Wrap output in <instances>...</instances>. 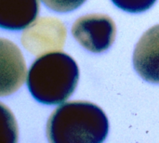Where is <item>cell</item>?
I'll return each instance as SVG.
<instances>
[{"label": "cell", "instance_id": "obj_1", "mask_svg": "<svg viewBox=\"0 0 159 143\" xmlns=\"http://www.w3.org/2000/svg\"><path fill=\"white\" fill-rule=\"evenodd\" d=\"M108 129V119L99 106L77 101L56 108L47 124V137L54 143H99Z\"/></svg>", "mask_w": 159, "mask_h": 143}, {"label": "cell", "instance_id": "obj_2", "mask_svg": "<svg viewBox=\"0 0 159 143\" xmlns=\"http://www.w3.org/2000/svg\"><path fill=\"white\" fill-rule=\"evenodd\" d=\"M79 80L76 62L66 53L39 56L27 75V87L35 101L47 105L60 104L75 92Z\"/></svg>", "mask_w": 159, "mask_h": 143}, {"label": "cell", "instance_id": "obj_3", "mask_svg": "<svg viewBox=\"0 0 159 143\" xmlns=\"http://www.w3.org/2000/svg\"><path fill=\"white\" fill-rule=\"evenodd\" d=\"M72 34L87 50L101 53L113 45L116 27L107 15L89 14L76 20L72 26Z\"/></svg>", "mask_w": 159, "mask_h": 143}, {"label": "cell", "instance_id": "obj_4", "mask_svg": "<svg viewBox=\"0 0 159 143\" xmlns=\"http://www.w3.org/2000/svg\"><path fill=\"white\" fill-rule=\"evenodd\" d=\"M65 37L66 29L61 20L55 18H41L24 30L21 43L34 55L42 56L61 50Z\"/></svg>", "mask_w": 159, "mask_h": 143}, {"label": "cell", "instance_id": "obj_5", "mask_svg": "<svg viewBox=\"0 0 159 143\" xmlns=\"http://www.w3.org/2000/svg\"><path fill=\"white\" fill-rule=\"evenodd\" d=\"M133 65L143 79L159 84V24L147 30L137 43Z\"/></svg>", "mask_w": 159, "mask_h": 143}, {"label": "cell", "instance_id": "obj_6", "mask_svg": "<svg viewBox=\"0 0 159 143\" xmlns=\"http://www.w3.org/2000/svg\"><path fill=\"white\" fill-rule=\"evenodd\" d=\"M1 96L10 95L24 82L26 65L19 48L10 41L1 39Z\"/></svg>", "mask_w": 159, "mask_h": 143}, {"label": "cell", "instance_id": "obj_7", "mask_svg": "<svg viewBox=\"0 0 159 143\" xmlns=\"http://www.w3.org/2000/svg\"><path fill=\"white\" fill-rule=\"evenodd\" d=\"M38 13V0H0V26L3 29H25L36 20Z\"/></svg>", "mask_w": 159, "mask_h": 143}, {"label": "cell", "instance_id": "obj_8", "mask_svg": "<svg viewBox=\"0 0 159 143\" xmlns=\"http://www.w3.org/2000/svg\"><path fill=\"white\" fill-rule=\"evenodd\" d=\"M117 7L129 13H141L148 10L157 0H111Z\"/></svg>", "mask_w": 159, "mask_h": 143}, {"label": "cell", "instance_id": "obj_9", "mask_svg": "<svg viewBox=\"0 0 159 143\" xmlns=\"http://www.w3.org/2000/svg\"><path fill=\"white\" fill-rule=\"evenodd\" d=\"M46 7L56 12H71L81 5H83L87 0H41Z\"/></svg>", "mask_w": 159, "mask_h": 143}]
</instances>
